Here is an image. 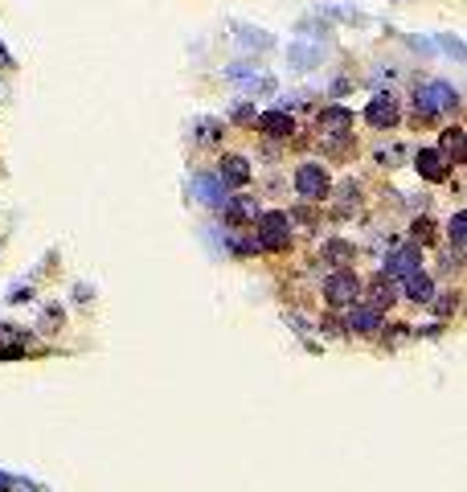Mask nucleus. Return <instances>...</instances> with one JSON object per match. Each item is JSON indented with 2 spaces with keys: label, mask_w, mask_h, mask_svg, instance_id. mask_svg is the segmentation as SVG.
<instances>
[{
  "label": "nucleus",
  "mask_w": 467,
  "mask_h": 492,
  "mask_svg": "<svg viewBox=\"0 0 467 492\" xmlns=\"http://www.w3.org/2000/svg\"><path fill=\"white\" fill-rule=\"evenodd\" d=\"M414 107L422 111V119L443 115V111L455 107V91H451L447 82H422L418 91H414Z\"/></svg>",
  "instance_id": "obj_1"
},
{
  "label": "nucleus",
  "mask_w": 467,
  "mask_h": 492,
  "mask_svg": "<svg viewBox=\"0 0 467 492\" xmlns=\"http://www.w3.org/2000/svg\"><path fill=\"white\" fill-rule=\"evenodd\" d=\"M295 193H300L304 201H324L328 193H332V181H328V172L320 164H304V168L295 172Z\"/></svg>",
  "instance_id": "obj_2"
},
{
  "label": "nucleus",
  "mask_w": 467,
  "mask_h": 492,
  "mask_svg": "<svg viewBox=\"0 0 467 492\" xmlns=\"http://www.w3.org/2000/svg\"><path fill=\"white\" fill-rule=\"evenodd\" d=\"M287 213L283 210H267V213H258V246L262 251H279L283 242H287Z\"/></svg>",
  "instance_id": "obj_3"
},
{
  "label": "nucleus",
  "mask_w": 467,
  "mask_h": 492,
  "mask_svg": "<svg viewBox=\"0 0 467 492\" xmlns=\"http://www.w3.org/2000/svg\"><path fill=\"white\" fill-rule=\"evenodd\" d=\"M324 296H328V304L349 308L352 300L361 296V283H357V275H352V271H336V275L324 283Z\"/></svg>",
  "instance_id": "obj_4"
},
{
  "label": "nucleus",
  "mask_w": 467,
  "mask_h": 492,
  "mask_svg": "<svg viewBox=\"0 0 467 492\" xmlns=\"http://www.w3.org/2000/svg\"><path fill=\"white\" fill-rule=\"evenodd\" d=\"M414 168L422 172V181H447V172H451V164L439 148H418L414 152Z\"/></svg>",
  "instance_id": "obj_5"
},
{
  "label": "nucleus",
  "mask_w": 467,
  "mask_h": 492,
  "mask_svg": "<svg viewBox=\"0 0 467 492\" xmlns=\"http://www.w3.org/2000/svg\"><path fill=\"white\" fill-rule=\"evenodd\" d=\"M365 119H369L373 127H394L397 123V103L390 94H381V99H373V103L365 107Z\"/></svg>",
  "instance_id": "obj_6"
},
{
  "label": "nucleus",
  "mask_w": 467,
  "mask_h": 492,
  "mask_svg": "<svg viewBox=\"0 0 467 492\" xmlns=\"http://www.w3.org/2000/svg\"><path fill=\"white\" fill-rule=\"evenodd\" d=\"M222 181L230 189H242L250 181V160L246 156H222Z\"/></svg>",
  "instance_id": "obj_7"
},
{
  "label": "nucleus",
  "mask_w": 467,
  "mask_h": 492,
  "mask_svg": "<svg viewBox=\"0 0 467 492\" xmlns=\"http://www.w3.org/2000/svg\"><path fill=\"white\" fill-rule=\"evenodd\" d=\"M349 328L352 332H377L381 328V308H352L349 312Z\"/></svg>",
  "instance_id": "obj_8"
},
{
  "label": "nucleus",
  "mask_w": 467,
  "mask_h": 492,
  "mask_svg": "<svg viewBox=\"0 0 467 492\" xmlns=\"http://www.w3.org/2000/svg\"><path fill=\"white\" fill-rule=\"evenodd\" d=\"M385 271H390V275H402V279H406V275H414V271H418V246L397 251V255L385 263Z\"/></svg>",
  "instance_id": "obj_9"
},
{
  "label": "nucleus",
  "mask_w": 467,
  "mask_h": 492,
  "mask_svg": "<svg viewBox=\"0 0 467 492\" xmlns=\"http://www.w3.org/2000/svg\"><path fill=\"white\" fill-rule=\"evenodd\" d=\"M406 300H418V304H426L430 296H435V283H430V275H422V271H414V275H406Z\"/></svg>",
  "instance_id": "obj_10"
},
{
  "label": "nucleus",
  "mask_w": 467,
  "mask_h": 492,
  "mask_svg": "<svg viewBox=\"0 0 467 492\" xmlns=\"http://www.w3.org/2000/svg\"><path fill=\"white\" fill-rule=\"evenodd\" d=\"M439 152L443 156H451V160H467V136L463 132H443V140H439Z\"/></svg>",
  "instance_id": "obj_11"
},
{
  "label": "nucleus",
  "mask_w": 467,
  "mask_h": 492,
  "mask_svg": "<svg viewBox=\"0 0 467 492\" xmlns=\"http://www.w3.org/2000/svg\"><path fill=\"white\" fill-rule=\"evenodd\" d=\"M291 127H295V119L283 115V111H267L262 115V132L267 136H291Z\"/></svg>",
  "instance_id": "obj_12"
},
{
  "label": "nucleus",
  "mask_w": 467,
  "mask_h": 492,
  "mask_svg": "<svg viewBox=\"0 0 467 492\" xmlns=\"http://www.w3.org/2000/svg\"><path fill=\"white\" fill-rule=\"evenodd\" d=\"M349 111H345V107H328L324 115H320V127H324V132H349Z\"/></svg>",
  "instance_id": "obj_13"
},
{
  "label": "nucleus",
  "mask_w": 467,
  "mask_h": 492,
  "mask_svg": "<svg viewBox=\"0 0 467 492\" xmlns=\"http://www.w3.org/2000/svg\"><path fill=\"white\" fill-rule=\"evenodd\" d=\"M255 201H246V197H238V201H230V206H226V217H230V222H250V217H255Z\"/></svg>",
  "instance_id": "obj_14"
},
{
  "label": "nucleus",
  "mask_w": 467,
  "mask_h": 492,
  "mask_svg": "<svg viewBox=\"0 0 467 492\" xmlns=\"http://www.w3.org/2000/svg\"><path fill=\"white\" fill-rule=\"evenodd\" d=\"M447 234H451V242H455V246H467V213H455V217H451Z\"/></svg>",
  "instance_id": "obj_15"
},
{
  "label": "nucleus",
  "mask_w": 467,
  "mask_h": 492,
  "mask_svg": "<svg viewBox=\"0 0 467 492\" xmlns=\"http://www.w3.org/2000/svg\"><path fill=\"white\" fill-rule=\"evenodd\" d=\"M394 296H397V291L390 287V283H377V287H373V300H377V308H390V304H394Z\"/></svg>",
  "instance_id": "obj_16"
},
{
  "label": "nucleus",
  "mask_w": 467,
  "mask_h": 492,
  "mask_svg": "<svg viewBox=\"0 0 467 492\" xmlns=\"http://www.w3.org/2000/svg\"><path fill=\"white\" fill-rule=\"evenodd\" d=\"M349 255H352L349 242H328V258H332V263H345Z\"/></svg>",
  "instance_id": "obj_17"
}]
</instances>
